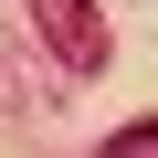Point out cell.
Returning a JSON list of instances; mask_svg holds the SVG:
<instances>
[{"instance_id":"6da1fadb","label":"cell","mask_w":158,"mask_h":158,"mask_svg":"<svg viewBox=\"0 0 158 158\" xmlns=\"http://www.w3.org/2000/svg\"><path fill=\"white\" fill-rule=\"evenodd\" d=\"M32 32L53 42L63 74H106V11L95 0H32Z\"/></svg>"},{"instance_id":"7a4b0ae2","label":"cell","mask_w":158,"mask_h":158,"mask_svg":"<svg viewBox=\"0 0 158 158\" xmlns=\"http://www.w3.org/2000/svg\"><path fill=\"white\" fill-rule=\"evenodd\" d=\"M106 158H158V116H137V127H116V137H106Z\"/></svg>"}]
</instances>
